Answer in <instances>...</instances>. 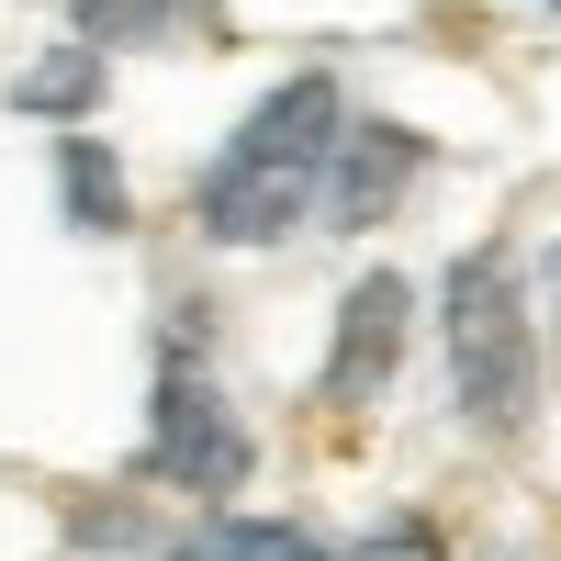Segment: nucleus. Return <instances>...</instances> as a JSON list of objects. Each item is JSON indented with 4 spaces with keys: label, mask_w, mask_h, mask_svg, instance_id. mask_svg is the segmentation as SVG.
<instances>
[{
    "label": "nucleus",
    "mask_w": 561,
    "mask_h": 561,
    "mask_svg": "<svg viewBox=\"0 0 561 561\" xmlns=\"http://www.w3.org/2000/svg\"><path fill=\"white\" fill-rule=\"evenodd\" d=\"M192 561H325L304 528H280V517H214L192 539Z\"/></svg>",
    "instance_id": "7"
},
{
    "label": "nucleus",
    "mask_w": 561,
    "mask_h": 561,
    "mask_svg": "<svg viewBox=\"0 0 561 561\" xmlns=\"http://www.w3.org/2000/svg\"><path fill=\"white\" fill-rule=\"evenodd\" d=\"M348 561H438V539H427V528L404 517V528H370V539H359Z\"/></svg>",
    "instance_id": "10"
},
{
    "label": "nucleus",
    "mask_w": 561,
    "mask_h": 561,
    "mask_svg": "<svg viewBox=\"0 0 561 561\" xmlns=\"http://www.w3.org/2000/svg\"><path fill=\"white\" fill-rule=\"evenodd\" d=\"M57 192H68V214L90 225V237H113V225H124V180H113V158L90 147V135L57 147Z\"/></svg>",
    "instance_id": "6"
},
{
    "label": "nucleus",
    "mask_w": 561,
    "mask_h": 561,
    "mask_svg": "<svg viewBox=\"0 0 561 561\" xmlns=\"http://www.w3.org/2000/svg\"><path fill=\"white\" fill-rule=\"evenodd\" d=\"M550 293H561V259H550Z\"/></svg>",
    "instance_id": "11"
},
{
    "label": "nucleus",
    "mask_w": 561,
    "mask_h": 561,
    "mask_svg": "<svg viewBox=\"0 0 561 561\" xmlns=\"http://www.w3.org/2000/svg\"><path fill=\"white\" fill-rule=\"evenodd\" d=\"M68 12H79L90 34H102V45H135V34H158V23L180 12V0H68Z\"/></svg>",
    "instance_id": "9"
},
{
    "label": "nucleus",
    "mask_w": 561,
    "mask_h": 561,
    "mask_svg": "<svg viewBox=\"0 0 561 561\" xmlns=\"http://www.w3.org/2000/svg\"><path fill=\"white\" fill-rule=\"evenodd\" d=\"M393 359H404V280L370 270L337 314V348H325V404H370L393 382Z\"/></svg>",
    "instance_id": "5"
},
{
    "label": "nucleus",
    "mask_w": 561,
    "mask_h": 561,
    "mask_svg": "<svg viewBox=\"0 0 561 561\" xmlns=\"http://www.w3.org/2000/svg\"><path fill=\"white\" fill-rule=\"evenodd\" d=\"M427 169V135H404V124H337V147H325V180H314V203L325 225H382L404 203V180Z\"/></svg>",
    "instance_id": "4"
},
{
    "label": "nucleus",
    "mask_w": 561,
    "mask_h": 561,
    "mask_svg": "<svg viewBox=\"0 0 561 561\" xmlns=\"http://www.w3.org/2000/svg\"><path fill=\"white\" fill-rule=\"evenodd\" d=\"M325 147H337V79H280L270 102L237 124V147L203 169V225L225 248H270L293 237L314 180H325Z\"/></svg>",
    "instance_id": "1"
},
{
    "label": "nucleus",
    "mask_w": 561,
    "mask_h": 561,
    "mask_svg": "<svg viewBox=\"0 0 561 561\" xmlns=\"http://www.w3.org/2000/svg\"><path fill=\"white\" fill-rule=\"evenodd\" d=\"M147 460L192 494H237L248 483V427L225 415L203 370H158V415H147Z\"/></svg>",
    "instance_id": "3"
},
{
    "label": "nucleus",
    "mask_w": 561,
    "mask_h": 561,
    "mask_svg": "<svg viewBox=\"0 0 561 561\" xmlns=\"http://www.w3.org/2000/svg\"><path fill=\"white\" fill-rule=\"evenodd\" d=\"M449 382L472 404V427H528L539 404V348H528V304H517V270L494 248H472L449 270Z\"/></svg>",
    "instance_id": "2"
},
{
    "label": "nucleus",
    "mask_w": 561,
    "mask_h": 561,
    "mask_svg": "<svg viewBox=\"0 0 561 561\" xmlns=\"http://www.w3.org/2000/svg\"><path fill=\"white\" fill-rule=\"evenodd\" d=\"M90 90H102V57H90V45H68V57L23 68V90H12V102H23V113H90Z\"/></svg>",
    "instance_id": "8"
}]
</instances>
